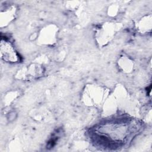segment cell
I'll return each instance as SVG.
<instances>
[{
    "label": "cell",
    "instance_id": "1",
    "mask_svg": "<svg viewBox=\"0 0 152 152\" xmlns=\"http://www.w3.org/2000/svg\"><path fill=\"white\" fill-rule=\"evenodd\" d=\"M0 47L1 58L4 61L14 63L20 61L19 55L9 41L2 38Z\"/></svg>",
    "mask_w": 152,
    "mask_h": 152
}]
</instances>
